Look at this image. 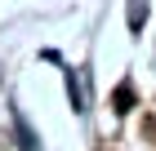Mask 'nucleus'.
Segmentation results:
<instances>
[{"label":"nucleus","mask_w":156,"mask_h":151,"mask_svg":"<svg viewBox=\"0 0 156 151\" xmlns=\"http://www.w3.org/2000/svg\"><path fill=\"white\" fill-rule=\"evenodd\" d=\"M129 107H134V89H129V84H120V89L112 93V111H129Z\"/></svg>","instance_id":"1"}]
</instances>
